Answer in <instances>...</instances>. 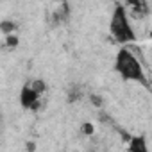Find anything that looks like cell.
Returning <instances> with one entry per match:
<instances>
[{
	"label": "cell",
	"mask_w": 152,
	"mask_h": 152,
	"mask_svg": "<svg viewBox=\"0 0 152 152\" xmlns=\"http://www.w3.org/2000/svg\"><path fill=\"white\" fill-rule=\"evenodd\" d=\"M115 72L120 75L124 81L141 83V84L147 83V75H145V70H143L140 59L127 47H122L116 52V57H115Z\"/></svg>",
	"instance_id": "cell-1"
},
{
	"label": "cell",
	"mask_w": 152,
	"mask_h": 152,
	"mask_svg": "<svg viewBox=\"0 0 152 152\" xmlns=\"http://www.w3.org/2000/svg\"><path fill=\"white\" fill-rule=\"evenodd\" d=\"M109 32L115 38V41L127 45V43H134L136 41V32L129 22V15H127V7L124 4H116L109 20Z\"/></svg>",
	"instance_id": "cell-2"
},
{
	"label": "cell",
	"mask_w": 152,
	"mask_h": 152,
	"mask_svg": "<svg viewBox=\"0 0 152 152\" xmlns=\"http://www.w3.org/2000/svg\"><path fill=\"white\" fill-rule=\"evenodd\" d=\"M39 97H41V93L32 86V83H27L20 90V106L25 109H34V107H38Z\"/></svg>",
	"instance_id": "cell-3"
},
{
	"label": "cell",
	"mask_w": 152,
	"mask_h": 152,
	"mask_svg": "<svg viewBox=\"0 0 152 152\" xmlns=\"http://www.w3.org/2000/svg\"><path fill=\"white\" fill-rule=\"evenodd\" d=\"M125 7L134 15V16H145L148 13L147 4L143 0H125Z\"/></svg>",
	"instance_id": "cell-4"
},
{
	"label": "cell",
	"mask_w": 152,
	"mask_h": 152,
	"mask_svg": "<svg viewBox=\"0 0 152 152\" xmlns=\"http://www.w3.org/2000/svg\"><path fill=\"white\" fill-rule=\"evenodd\" d=\"M127 148L132 150V152H147L148 147H147V141L143 136H134V138H129V143H127Z\"/></svg>",
	"instance_id": "cell-5"
},
{
	"label": "cell",
	"mask_w": 152,
	"mask_h": 152,
	"mask_svg": "<svg viewBox=\"0 0 152 152\" xmlns=\"http://www.w3.org/2000/svg\"><path fill=\"white\" fill-rule=\"evenodd\" d=\"M15 29H16V23L11 22V20H4L2 23H0V31H2L4 36H6V34H13Z\"/></svg>",
	"instance_id": "cell-6"
},
{
	"label": "cell",
	"mask_w": 152,
	"mask_h": 152,
	"mask_svg": "<svg viewBox=\"0 0 152 152\" xmlns=\"http://www.w3.org/2000/svg\"><path fill=\"white\" fill-rule=\"evenodd\" d=\"M18 43H20V39H18V36H16L15 32H13V34H6V38H4V45H6L7 48H16Z\"/></svg>",
	"instance_id": "cell-7"
},
{
	"label": "cell",
	"mask_w": 152,
	"mask_h": 152,
	"mask_svg": "<svg viewBox=\"0 0 152 152\" xmlns=\"http://www.w3.org/2000/svg\"><path fill=\"white\" fill-rule=\"evenodd\" d=\"M81 131H83L84 134H88V136H91L95 129H93V125H91V124H88V122H86V124H83V127H81Z\"/></svg>",
	"instance_id": "cell-8"
},
{
	"label": "cell",
	"mask_w": 152,
	"mask_h": 152,
	"mask_svg": "<svg viewBox=\"0 0 152 152\" xmlns=\"http://www.w3.org/2000/svg\"><path fill=\"white\" fill-rule=\"evenodd\" d=\"M57 2H59V0H57Z\"/></svg>",
	"instance_id": "cell-9"
}]
</instances>
